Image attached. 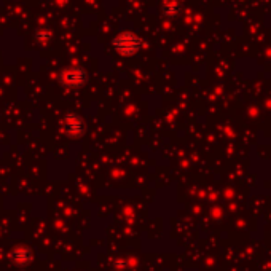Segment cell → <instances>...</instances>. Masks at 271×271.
I'll return each instance as SVG.
<instances>
[{
  "instance_id": "obj_1",
  "label": "cell",
  "mask_w": 271,
  "mask_h": 271,
  "mask_svg": "<svg viewBox=\"0 0 271 271\" xmlns=\"http://www.w3.org/2000/svg\"><path fill=\"white\" fill-rule=\"evenodd\" d=\"M116 46H118V50L123 53V54H131L137 50V46H139V42L137 39L134 37L133 34H123L122 37L116 40L115 43Z\"/></svg>"
},
{
  "instance_id": "obj_2",
  "label": "cell",
  "mask_w": 271,
  "mask_h": 271,
  "mask_svg": "<svg viewBox=\"0 0 271 271\" xmlns=\"http://www.w3.org/2000/svg\"><path fill=\"white\" fill-rule=\"evenodd\" d=\"M83 80H85V75L78 69L67 70V72L64 74V77H63V81L69 86H80L81 83H83Z\"/></svg>"
},
{
  "instance_id": "obj_3",
  "label": "cell",
  "mask_w": 271,
  "mask_h": 271,
  "mask_svg": "<svg viewBox=\"0 0 271 271\" xmlns=\"http://www.w3.org/2000/svg\"><path fill=\"white\" fill-rule=\"evenodd\" d=\"M31 257H32V254L29 249H26V247H18V249H15L10 254V258L13 260L15 265H27Z\"/></svg>"
}]
</instances>
